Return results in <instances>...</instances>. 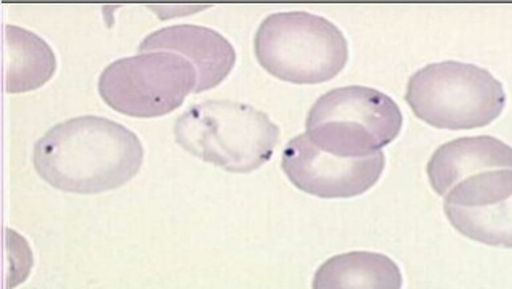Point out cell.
Listing matches in <instances>:
<instances>
[{
  "instance_id": "cell-1",
  "label": "cell",
  "mask_w": 512,
  "mask_h": 289,
  "mask_svg": "<svg viewBox=\"0 0 512 289\" xmlns=\"http://www.w3.org/2000/svg\"><path fill=\"white\" fill-rule=\"evenodd\" d=\"M34 169L61 192L95 195L131 182L143 163L139 137L102 116L58 123L37 140Z\"/></svg>"
},
{
  "instance_id": "cell-2",
  "label": "cell",
  "mask_w": 512,
  "mask_h": 289,
  "mask_svg": "<svg viewBox=\"0 0 512 289\" xmlns=\"http://www.w3.org/2000/svg\"><path fill=\"white\" fill-rule=\"evenodd\" d=\"M175 142L190 155L233 174H249L273 156L280 127L246 103L208 100L188 108L174 124Z\"/></svg>"
},
{
  "instance_id": "cell-3",
  "label": "cell",
  "mask_w": 512,
  "mask_h": 289,
  "mask_svg": "<svg viewBox=\"0 0 512 289\" xmlns=\"http://www.w3.org/2000/svg\"><path fill=\"white\" fill-rule=\"evenodd\" d=\"M257 62L291 84H322L346 68L349 44L330 20L307 12L273 13L254 37Z\"/></svg>"
},
{
  "instance_id": "cell-4",
  "label": "cell",
  "mask_w": 512,
  "mask_h": 289,
  "mask_svg": "<svg viewBox=\"0 0 512 289\" xmlns=\"http://www.w3.org/2000/svg\"><path fill=\"white\" fill-rule=\"evenodd\" d=\"M399 105L381 90L347 86L330 90L313 103L305 135L325 153L338 158L373 156L402 131Z\"/></svg>"
},
{
  "instance_id": "cell-5",
  "label": "cell",
  "mask_w": 512,
  "mask_h": 289,
  "mask_svg": "<svg viewBox=\"0 0 512 289\" xmlns=\"http://www.w3.org/2000/svg\"><path fill=\"white\" fill-rule=\"evenodd\" d=\"M405 100L416 118L448 131L488 126L506 106L503 84L490 71L460 62L432 63L416 71Z\"/></svg>"
},
{
  "instance_id": "cell-6",
  "label": "cell",
  "mask_w": 512,
  "mask_h": 289,
  "mask_svg": "<svg viewBox=\"0 0 512 289\" xmlns=\"http://www.w3.org/2000/svg\"><path fill=\"white\" fill-rule=\"evenodd\" d=\"M196 84L198 73L187 58L148 52L106 66L98 79V94L118 113L158 118L180 108Z\"/></svg>"
},
{
  "instance_id": "cell-7",
  "label": "cell",
  "mask_w": 512,
  "mask_h": 289,
  "mask_svg": "<svg viewBox=\"0 0 512 289\" xmlns=\"http://www.w3.org/2000/svg\"><path fill=\"white\" fill-rule=\"evenodd\" d=\"M281 167L294 187L323 200L363 195L378 184L386 167L382 151L366 158H338L315 147L305 134L289 140Z\"/></svg>"
},
{
  "instance_id": "cell-8",
  "label": "cell",
  "mask_w": 512,
  "mask_h": 289,
  "mask_svg": "<svg viewBox=\"0 0 512 289\" xmlns=\"http://www.w3.org/2000/svg\"><path fill=\"white\" fill-rule=\"evenodd\" d=\"M455 230L482 245L512 249V169L468 177L445 196Z\"/></svg>"
},
{
  "instance_id": "cell-9",
  "label": "cell",
  "mask_w": 512,
  "mask_h": 289,
  "mask_svg": "<svg viewBox=\"0 0 512 289\" xmlns=\"http://www.w3.org/2000/svg\"><path fill=\"white\" fill-rule=\"evenodd\" d=\"M177 53L187 58L198 73L195 92L214 89L227 79L236 63L233 45L214 29L198 25H175L145 37L139 52Z\"/></svg>"
},
{
  "instance_id": "cell-10",
  "label": "cell",
  "mask_w": 512,
  "mask_h": 289,
  "mask_svg": "<svg viewBox=\"0 0 512 289\" xmlns=\"http://www.w3.org/2000/svg\"><path fill=\"white\" fill-rule=\"evenodd\" d=\"M500 169H512V147L482 135L443 143L427 163V176L434 192L447 196L468 177Z\"/></svg>"
},
{
  "instance_id": "cell-11",
  "label": "cell",
  "mask_w": 512,
  "mask_h": 289,
  "mask_svg": "<svg viewBox=\"0 0 512 289\" xmlns=\"http://www.w3.org/2000/svg\"><path fill=\"white\" fill-rule=\"evenodd\" d=\"M399 265L386 254L352 251L320 265L312 289H402Z\"/></svg>"
},
{
  "instance_id": "cell-12",
  "label": "cell",
  "mask_w": 512,
  "mask_h": 289,
  "mask_svg": "<svg viewBox=\"0 0 512 289\" xmlns=\"http://www.w3.org/2000/svg\"><path fill=\"white\" fill-rule=\"evenodd\" d=\"M5 90L29 92L44 86L57 71V58L50 45L20 26L4 28Z\"/></svg>"
}]
</instances>
